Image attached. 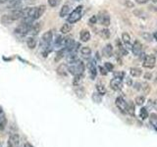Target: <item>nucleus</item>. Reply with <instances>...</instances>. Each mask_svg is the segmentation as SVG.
<instances>
[{
  "mask_svg": "<svg viewBox=\"0 0 157 147\" xmlns=\"http://www.w3.org/2000/svg\"><path fill=\"white\" fill-rule=\"evenodd\" d=\"M95 86H96V92L99 93L100 95L103 96L106 93V87L103 83H97Z\"/></svg>",
  "mask_w": 157,
  "mask_h": 147,
  "instance_id": "28",
  "label": "nucleus"
},
{
  "mask_svg": "<svg viewBox=\"0 0 157 147\" xmlns=\"http://www.w3.org/2000/svg\"><path fill=\"white\" fill-rule=\"evenodd\" d=\"M122 42L124 43V46L126 48H132V43H131V36L129 33L124 32L122 34Z\"/></svg>",
  "mask_w": 157,
  "mask_h": 147,
  "instance_id": "16",
  "label": "nucleus"
},
{
  "mask_svg": "<svg viewBox=\"0 0 157 147\" xmlns=\"http://www.w3.org/2000/svg\"><path fill=\"white\" fill-rule=\"evenodd\" d=\"M110 87L115 91L121 90L122 87H123V80L120 77H117L112 78V80L110 81Z\"/></svg>",
  "mask_w": 157,
  "mask_h": 147,
  "instance_id": "9",
  "label": "nucleus"
},
{
  "mask_svg": "<svg viewBox=\"0 0 157 147\" xmlns=\"http://www.w3.org/2000/svg\"><path fill=\"white\" fill-rule=\"evenodd\" d=\"M135 102H136V105H139V106L144 105V103H145V97H144V95H139V96H136V99H135Z\"/></svg>",
  "mask_w": 157,
  "mask_h": 147,
  "instance_id": "33",
  "label": "nucleus"
},
{
  "mask_svg": "<svg viewBox=\"0 0 157 147\" xmlns=\"http://www.w3.org/2000/svg\"><path fill=\"white\" fill-rule=\"evenodd\" d=\"M75 1H81V0H75Z\"/></svg>",
  "mask_w": 157,
  "mask_h": 147,
  "instance_id": "53",
  "label": "nucleus"
},
{
  "mask_svg": "<svg viewBox=\"0 0 157 147\" xmlns=\"http://www.w3.org/2000/svg\"><path fill=\"white\" fill-rule=\"evenodd\" d=\"M44 12H45V6L44 5H39V6L36 7V11H34V15H33L34 21L40 18Z\"/></svg>",
  "mask_w": 157,
  "mask_h": 147,
  "instance_id": "15",
  "label": "nucleus"
},
{
  "mask_svg": "<svg viewBox=\"0 0 157 147\" xmlns=\"http://www.w3.org/2000/svg\"><path fill=\"white\" fill-rule=\"evenodd\" d=\"M104 68L106 69L107 72H112L113 70H114V66H113V64H111L109 62H106L104 64Z\"/></svg>",
  "mask_w": 157,
  "mask_h": 147,
  "instance_id": "41",
  "label": "nucleus"
},
{
  "mask_svg": "<svg viewBox=\"0 0 157 147\" xmlns=\"http://www.w3.org/2000/svg\"><path fill=\"white\" fill-rule=\"evenodd\" d=\"M156 63V59L155 56L153 55H146L144 59V63H142V66L146 69H153Z\"/></svg>",
  "mask_w": 157,
  "mask_h": 147,
  "instance_id": "8",
  "label": "nucleus"
},
{
  "mask_svg": "<svg viewBox=\"0 0 157 147\" xmlns=\"http://www.w3.org/2000/svg\"><path fill=\"white\" fill-rule=\"evenodd\" d=\"M87 69H88V72H90V77L91 80H95L96 75H97V71H96V67H95V63L93 60L90 61L87 63L86 65Z\"/></svg>",
  "mask_w": 157,
  "mask_h": 147,
  "instance_id": "10",
  "label": "nucleus"
},
{
  "mask_svg": "<svg viewBox=\"0 0 157 147\" xmlns=\"http://www.w3.org/2000/svg\"><path fill=\"white\" fill-rule=\"evenodd\" d=\"M116 44H117L118 50H119L121 55L122 56H127L128 55V50H127V48L122 44L121 40H119V39H118V40H116Z\"/></svg>",
  "mask_w": 157,
  "mask_h": 147,
  "instance_id": "19",
  "label": "nucleus"
},
{
  "mask_svg": "<svg viewBox=\"0 0 157 147\" xmlns=\"http://www.w3.org/2000/svg\"><path fill=\"white\" fill-rule=\"evenodd\" d=\"M63 40H64V38H63L62 36H57V37L55 39V41H54V43H55L56 46L60 47L61 45H63Z\"/></svg>",
  "mask_w": 157,
  "mask_h": 147,
  "instance_id": "40",
  "label": "nucleus"
},
{
  "mask_svg": "<svg viewBox=\"0 0 157 147\" xmlns=\"http://www.w3.org/2000/svg\"><path fill=\"white\" fill-rule=\"evenodd\" d=\"M23 147H33L31 143H29V142H27V143H25Z\"/></svg>",
  "mask_w": 157,
  "mask_h": 147,
  "instance_id": "48",
  "label": "nucleus"
},
{
  "mask_svg": "<svg viewBox=\"0 0 157 147\" xmlns=\"http://www.w3.org/2000/svg\"><path fill=\"white\" fill-rule=\"evenodd\" d=\"M0 147H5L4 144H3V142H1V141H0Z\"/></svg>",
  "mask_w": 157,
  "mask_h": 147,
  "instance_id": "51",
  "label": "nucleus"
},
{
  "mask_svg": "<svg viewBox=\"0 0 157 147\" xmlns=\"http://www.w3.org/2000/svg\"><path fill=\"white\" fill-rule=\"evenodd\" d=\"M96 22H97V16H91V18L88 20V24H90V26L96 24Z\"/></svg>",
  "mask_w": 157,
  "mask_h": 147,
  "instance_id": "42",
  "label": "nucleus"
},
{
  "mask_svg": "<svg viewBox=\"0 0 157 147\" xmlns=\"http://www.w3.org/2000/svg\"><path fill=\"white\" fill-rule=\"evenodd\" d=\"M80 38L81 40L83 42H87L90 39V32L87 31V29H82L80 33Z\"/></svg>",
  "mask_w": 157,
  "mask_h": 147,
  "instance_id": "18",
  "label": "nucleus"
},
{
  "mask_svg": "<svg viewBox=\"0 0 157 147\" xmlns=\"http://www.w3.org/2000/svg\"><path fill=\"white\" fill-rule=\"evenodd\" d=\"M98 70H99V73L101 74L102 76H106L107 75V71H106V69L104 68V67H101V66H99V68H98Z\"/></svg>",
  "mask_w": 157,
  "mask_h": 147,
  "instance_id": "43",
  "label": "nucleus"
},
{
  "mask_svg": "<svg viewBox=\"0 0 157 147\" xmlns=\"http://www.w3.org/2000/svg\"><path fill=\"white\" fill-rule=\"evenodd\" d=\"M140 90H141V91L144 92V93H145V94H148V93L150 92L151 88H150L149 83H147V82L144 81V82L140 83Z\"/></svg>",
  "mask_w": 157,
  "mask_h": 147,
  "instance_id": "23",
  "label": "nucleus"
},
{
  "mask_svg": "<svg viewBox=\"0 0 157 147\" xmlns=\"http://www.w3.org/2000/svg\"><path fill=\"white\" fill-rule=\"evenodd\" d=\"M149 123L155 130H157V114L152 113V114L149 115Z\"/></svg>",
  "mask_w": 157,
  "mask_h": 147,
  "instance_id": "25",
  "label": "nucleus"
},
{
  "mask_svg": "<svg viewBox=\"0 0 157 147\" xmlns=\"http://www.w3.org/2000/svg\"><path fill=\"white\" fill-rule=\"evenodd\" d=\"M140 117L141 120H146L148 118V112H147L146 108H141L140 111Z\"/></svg>",
  "mask_w": 157,
  "mask_h": 147,
  "instance_id": "35",
  "label": "nucleus"
},
{
  "mask_svg": "<svg viewBox=\"0 0 157 147\" xmlns=\"http://www.w3.org/2000/svg\"><path fill=\"white\" fill-rule=\"evenodd\" d=\"M100 36L104 39H108V38L110 37V36H111L110 31L108 28H103L102 31H100Z\"/></svg>",
  "mask_w": 157,
  "mask_h": 147,
  "instance_id": "37",
  "label": "nucleus"
},
{
  "mask_svg": "<svg viewBox=\"0 0 157 147\" xmlns=\"http://www.w3.org/2000/svg\"><path fill=\"white\" fill-rule=\"evenodd\" d=\"M65 54H66V50L64 48H62L59 51H57L56 55H55V62H59L61 59H63L64 56H65Z\"/></svg>",
  "mask_w": 157,
  "mask_h": 147,
  "instance_id": "29",
  "label": "nucleus"
},
{
  "mask_svg": "<svg viewBox=\"0 0 157 147\" xmlns=\"http://www.w3.org/2000/svg\"><path fill=\"white\" fill-rule=\"evenodd\" d=\"M132 52L134 54L135 56H139L140 55V53L142 51V44L139 41V40H136L134 42V44H132Z\"/></svg>",
  "mask_w": 157,
  "mask_h": 147,
  "instance_id": "11",
  "label": "nucleus"
},
{
  "mask_svg": "<svg viewBox=\"0 0 157 147\" xmlns=\"http://www.w3.org/2000/svg\"><path fill=\"white\" fill-rule=\"evenodd\" d=\"M57 73L59 74L60 76L62 77H66L68 75V67L67 65H65V64H62V65H60L58 68H57Z\"/></svg>",
  "mask_w": 157,
  "mask_h": 147,
  "instance_id": "20",
  "label": "nucleus"
},
{
  "mask_svg": "<svg viewBox=\"0 0 157 147\" xmlns=\"http://www.w3.org/2000/svg\"><path fill=\"white\" fill-rule=\"evenodd\" d=\"M27 45L29 49H34L36 46V39L34 38L33 36H31L28 38L27 40Z\"/></svg>",
  "mask_w": 157,
  "mask_h": 147,
  "instance_id": "26",
  "label": "nucleus"
},
{
  "mask_svg": "<svg viewBox=\"0 0 157 147\" xmlns=\"http://www.w3.org/2000/svg\"><path fill=\"white\" fill-rule=\"evenodd\" d=\"M127 114H129L130 116H135L136 114V110H135V105L132 101L130 103H128V107H127Z\"/></svg>",
  "mask_w": 157,
  "mask_h": 147,
  "instance_id": "27",
  "label": "nucleus"
},
{
  "mask_svg": "<svg viewBox=\"0 0 157 147\" xmlns=\"http://www.w3.org/2000/svg\"><path fill=\"white\" fill-rule=\"evenodd\" d=\"M113 52H114V50H113V46L110 43L106 44L105 47L103 48V54H104L106 57H111L113 55Z\"/></svg>",
  "mask_w": 157,
  "mask_h": 147,
  "instance_id": "21",
  "label": "nucleus"
},
{
  "mask_svg": "<svg viewBox=\"0 0 157 147\" xmlns=\"http://www.w3.org/2000/svg\"><path fill=\"white\" fill-rule=\"evenodd\" d=\"M140 36H141L142 38L144 39V40L149 41V42H151L152 39H153V36H152V34H150L149 32H141Z\"/></svg>",
  "mask_w": 157,
  "mask_h": 147,
  "instance_id": "38",
  "label": "nucleus"
},
{
  "mask_svg": "<svg viewBox=\"0 0 157 147\" xmlns=\"http://www.w3.org/2000/svg\"><path fill=\"white\" fill-rule=\"evenodd\" d=\"M91 98H92L93 102L97 103V104H98V103H101V101H102V95H100L98 92H94V93H93Z\"/></svg>",
  "mask_w": 157,
  "mask_h": 147,
  "instance_id": "34",
  "label": "nucleus"
},
{
  "mask_svg": "<svg viewBox=\"0 0 157 147\" xmlns=\"http://www.w3.org/2000/svg\"><path fill=\"white\" fill-rule=\"evenodd\" d=\"M69 13H70V6H69L68 4H65L63 5L62 8L60 9V13H59V16H60L61 18H64L69 15Z\"/></svg>",
  "mask_w": 157,
  "mask_h": 147,
  "instance_id": "22",
  "label": "nucleus"
},
{
  "mask_svg": "<svg viewBox=\"0 0 157 147\" xmlns=\"http://www.w3.org/2000/svg\"><path fill=\"white\" fill-rule=\"evenodd\" d=\"M41 29V24L40 23H36V24H33L32 26V28L31 31H29V34H32L33 36H37V34L39 33V32H40Z\"/></svg>",
  "mask_w": 157,
  "mask_h": 147,
  "instance_id": "17",
  "label": "nucleus"
},
{
  "mask_svg": "<svg viewBox=\"0 0 157 147\" xmlns=\"http://www.w3.org/2000/svg\"><path fill=\"white\" fill-rule=\"evenodd\" d=\"M125 5H126V7H128V8H134L135 7L134 3L131 2L130 0H126V1H125Z\"/></svg>",
  "mask_w": 157,
  "mask_h": 147,
  "instance_id": "44",
  "label": "nucleus"
},
{
  "mask_svg": "<svg viewBox=\"0 0 157 147\" xmlns=\"http://www.w3.org/2000/svg\"><path fill=\"white\" fill-rule=\"evenodd\" d=\"M71 29H72V26H71V24H69V23H67V24H64L63 26L61 27V28H60V32H62V33H68V32H71Z\"/></svg>",
  "mask_w": 157,
  "mask_h": 147,
  "instance_id": "31",
  "label": "nucleus"
},
{
  "mask_svg": "<svg viewBox=\"0 0 157 147\" xmlns=\"http://www.w3.org/2000/svg\"><path fill=\"white\" fill-rule=\"evenodd\" d=\"M74 91H75L77 97L81 98V99L86 96V89H85V87H83L82 85L74 86Z\"/></svg>",
  "mask_w": 157,
  "mask_h": 147,
  "instance_id": "13",
  "label": "nucleus"
},
{
  "mask_svg": "<svg viewBox=\"0 0 157 147\" xmlns=\"http://www.w3.org/2000/svg\"><path fill=\"white\" fill-rule=\"evenodd\" d=\"M33 26V23H24L22 22L20 24L16 27L15 28V33L19 34V36H26L29 32Z\"/></svg>",
  "mask_w": 157,
  "mask_h": 147,
  "instance_id": "3",
  "label": "nucleus"
},
{
  "mask_svg": "<svg viewBox=\"0 0 157 147\" xmlns=\"http://www.w3.org/2000/svg\"><path fill=\"white\" fill-rule=\"evenodd\" d=\"M81 53L83 57H90V54H91V49L87 46H85V47H82L81 48Z\"/></svg>",
  "mask_w": 157,
  "mask_h": 147,
  "instance_id": "32",
  "label": "nucleus"
},
{
  "mask_svg": "<svg viewBox=\"0 0 157 147\" xmlns=\"http://www.w3.org/2000/svg\"><path fill=\"white\" fill-rule=\"evenodd\" d=\"M1 23L3 24H10L11 23H13V21L10 19L9 15L7 14V15H3V16L1 17Z\"/></svg>",
  "mask_w": 157,
  "mask_h": 147,
  "instance_id": "36",
  "label": "nucleus"
},
{
  "mask_svg": "<svg viewBox=\"0 0 157 147\" xmlns=\"http://www.w3.org/2000/svg\"><path fill=\"white\" fill-rule=\"evenodd\" d=\"M97 21L99 22L100 24H102V26H104V27L110 26V23H111L110 15L106 11H100L99 14L97 15Z\"/></svg>",
  "mask_w": 157,
  "mask_h": 147,
  "instance_id": "5",
  "label": "nucleus"
},
{
  "mask_svg": "<svg viewBox=\"0 0 157 147\" xmlns=\"http://www.w3.org/2000/svg\"><path fill=\"white\" fill-rule=\"evenodd\" d=\"M21 137L18 134H11L7 141V147H20Z\"/></svg>",
  "mask_w": 157,
  "mask_h": 147,
  "instance_id": "6",
  "label": "nucleus"
},
{
  "mask_svg": "<svg viewBox=\"0 0 157 147\" xmlns=\"http://www.w3.org/2000/svg\"><path fill=\"white\" fill-rule=\"evenodd\" d=\"M153 36V38H154L155 40L157 41V32H154V33H153V36Z\"/></svg>",
  "mask_w": 157,
  "mask_h": 147,
  "instance_id": "49",
  "label": "nucleus"
},
{
  "mask_svg": "<svg viewBox=\"0 0 157 147\" xmlns=\"http://www.w3.org/2000/svg\"><path fill=\"white\" fill-rule=\"evenodd\" d=\"M153 107H154L155 109L157 110V100H155V101L153 102Z\"/></svg>",
  "mask_w": 157,
  "mask_h": 147,
  "instance_id": "50",
  "label": "nucleus"
},
{
  "mask_svg": "<svg viewBox=\"0 0 157 147\" xmlns=\"http://www.w3.org/2000/svg\"><path fill=\"white\" fill-rule=\"evenodd\" d=\"M61 2H62V0H48V5L50 7L54 8V7H57Z\"/></svg>",
  "mask_w": 157,
  "mask_h": 147,
  "instance_id": "39",
  "label": "nucleus"
},
{
  "mask_svg": "<svg viewBox=\"0 0 157 147\" xmlns=\"http://www.w3.org/2000/svg\"><path fill=\"white\" fill-rule=\"evenodd\" d=\"M126 83H127V85H129V86H132V80L130 77H126Z\"/></svg>",
  "mask_w": 157,
  "mask_h": 147,
  "instance_id": "45",
  "label": "nucleus"
},
{
  "mask_svg": "<svg viewBox=\"0 0 157 147\" xmlns=\"http://www.w3.org/2000/svg\"><path fill=\"white\" fill-rule=\"evenodd\" d=\"M82 6L80 5L78 6L73 12H71L70 14L68 15V18H67V23L69 24H76L77 22H78L82 18Z\"/></svg>",
  "mask_w": 157,
  "mask_h": 147,
  "instance_id": "2",
  "label": "nucleus"
},
{
  "mask_svg": "<svg viewBox=\"0 0 157 147\" xmlns=\"http://www.w3.org/2000/svg\"><path fill=\"white\" fill-rule=\"evenodd\" d=\"M136 3H139V4H145L148 0H136Z\"/></svg>",
  "mask_w": 157,
  "mask_h": 147,
  "instance_id": "47",
  "label": "nucleus"
},
{
  "mask_svg": "<svg viewBox=\"0 0 157 147\" xmlns=\"http://www.w3.org/2000/svg\"><path fill=\"white\" fill-rule=\"evenodd\" d=\"M85 64H83L82 61L78 60L76 63L71 64L70 66L68 67V72L73 76H77V75H82L85 72Z\"/></svg>",
  "mask_w": 157,
  "mask_h": 147,
  "instance_id": "1",
  "label": "nucleus"
},
{
  "mask_svg": "<svg viewBox=\"0 0 157 147\" xmlns=\"http://www.w3.org/2000/svg\"><path fill=\"white\" fill-rule=\"evenodd\" d=\"M130 73H131L132 77H140L141 76V74H142V71H141V69H140V68H131Z\"/></svg>",
  "mask_w": 157,
  "mask_h": 147,
  "instance_id": "24",
  "label": "nucleus"
},
{
  "mask_svg": "<svg viewBox=\"0 0 157 147\" xmlns=\"http://www.w3.org/2000/svg\"><path fill=\"white\" fill-rule=\"evenodd\" d=\"M66 61L69 65H71V64H74L77 61H78V56L77 52H68L67 56H66Z\"/></svg>",
  "mask_w": 157,
  "mask_h": 147,
  "instance_id": "12",
  "label": "nucleus"
},
{
  "mask_svg": "<svg viewBox=\"0 0 157 147\" xmlns=\"http://www.w3.org/2000/svg\"><path fill=\"white\" fill-rule=\"evenodd\" d=\"M6 125H7L6 116H5V113L2 109V107L0 106V131H2L5 129Z\"/></svg>",
  "mask_w": 157,
  "mask_h": 147,
  "instance_id": "14",
  "label": "nucleus"
},
{
  "mask_svg": "<svg viewBox=\"0 0 157 147\" xmlns=\"http://www.w3.org/2000/svg\"><path fill=\"white\" fill-rule=\"evenodd\" d=\"M53 39V32L52 31H47L45 32L40 38V47L42 49L46 48L48 46H50V43L52 42Z\"/></svg>",
  "mask_w": 157,
  "mask_h": 147,
  "instance_id": "4",
  "label": "nucleus"
},
{
  "mask_svg": "<svg viewBox=\"0 0 157 147\" xmlns=\"http://www.w3.org/2000/svg\"><path fill=\"white\" fill-rule=\"evenodd\" d=\"M83 78V74L82 75H77V76H74V80H73V85L76 86V85H78L82 83V81Z\"/></svg>",
  "mask_w": 157,
  "mask_h": 147,
  "instance_id": "30",
  "label": "nucleus"
},
{
  "mask_svg": "<svg viewBox=\"0 0 157 147\" xmlns=\"http://www.w3.org/2000/svg\"><path fill=\"white\" fill-rule=\"evenodd\" d=\"M152 1H153V2H157V0H152Z\"/></svg>",
  "mask_w": 157,
  "mask_h": 147,
  "instance_id": "52",
  "label": "nucleus"
},
{
  "mask_svg": "<svg viewBox=\"0 0 157 147\" xmlns=\"http://www.w3.org/2000/svg\"><path fill=\"white\" fill-rule=\"evenodd\" d=\"M144 78H145V80H147V81H150L151 80V78H152V74L151 73H146L145 74V75H144Z\"/></svg>",
  "mask_w": 157,
  "mask_h": 147,
  "instance_id": "46",
  "label": "nucleus"
},
{
  "mask_svg": "<svg viewBox=\"0 0 157 147\" xmlns=\"http://www.w3.org/2000/svg\"><path fill=\"white\" fill-rule=\"evenodd\" d=\"M115 104H116V107L119 109V111L123 114H126L127 113V107H128V103L126 102V100L124 99L123 97L119 96L116 98L115 100Z\"/></svg>",
  "mask_w": 157,
  "mask_h": 147,
  "instance_id": "7",
  "label": "nucleus"
}]
</instances>
